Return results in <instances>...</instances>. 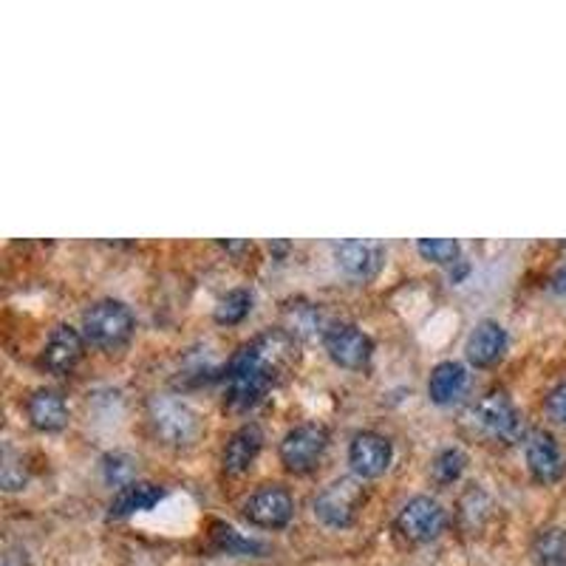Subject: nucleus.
I'll return each instance as SVG.
<instances>
[{
    "label": "nucleus",
    "mask_w": 566,
    "mask_h": 566,
    "mask_svg": "<svg viewBox=\"0 0 566 566\" xmlns=\"http://www.w3.org/2000/svg\"><path fill=\"white\" fill-rule=\"evenodd\" d=\"M148 419L156 439L168 448H190L201 437V419L185 399L161 394L148 402Z\"/></svg>",
    "instance_id": "1"
},
{
    "label": "nucleus",
    "mask_w": 566,
    "mask_h": 566,
    "mask_svg": "<svg viewBox=\"0 0 566 566\" xmlns=\"http://www.w3.org/2000/svg\"><path fill=\"white\" fill-rule=\"evenodd\" d=\"M470 431L488 442H515L522 437V413L504 391H490L464 413Z\"/></svg>",
    "instance_id": "2"
},
{
    "label": "nucleus",
    "mask_w": 566,
    "mask_h": 566,
    "mask_svg": "<svg viewBox=\"0 0 566 566\" xmlns=\"http://www.w3.org/2000/svg\"><path fill=\"white\" fill-rule=\"evenodd\" d=\"M136 328L134 312L123 301L105 297L83 312V337L97 348H119L130 340Z\"/></svg>",
    "instance_id": "3"
},
{
    "label": "nucleus",
    "mask_w": 566,
    "mask_h": 566,
    "mask_svg": "<svg viewBox=\"0 0 566 566\" xmlns=\"http://www.w3.org/2000/svg\"><path fill=\"white\" fill-rule=\"evenodd\" d=\"M363 504H366V488L363 479L357 476H343L335 479L332 484L321 490L312 502L317 522L326 524L332 530H346L357 522Z\"/></svg>",
    "instance_id": "4"
},
{
    "label": "nucleus",
    "mask_w": 566,
    "mask_h": 566,
    "mask_svg": "<svg viewBox=\"0 0 566 566\" xmlns=\"http://www.w3.org/2000/svg\"><path fill=\"white\" fill-rule=\"evenodd\" d=\"M232 357H239L241 363L264 371L272 382H277L283 374L295 366L297 343L295 335H290L286 328H270V332L258 335L252 343H247L244 348H239Z\"/></svg>",
    "instance_id": "5"
},
{
    "label": "nucleus",
    "mask_w": 566,
    "mask_h": 566,
    "mask_svg": "<svg viewBox=\"0 0 566 566\" xmlns=\"http://www.w3.org/2000/svg\"><path fill=\"white\" fill-rule=\"evenodd\" d=\"M328 448V431L317 422H303L295 424L286 437L281 439L277 457L281 464L295 476H306L321 464L323 453Z\"/></svg>",
    "instance_id": "6"
},
{
    "label": "nucleus",
    "mask_w": 566,
    "mask_h": 566,
    "mask_svg": "<svg viewBox=\"0 0 566 566\" xmlns=\"http://www.w3.org/2000/svg\"><path fill=\"white\" fill-rule=\"evenodd\" d=\"M397 533L411 544H431L448 527V510L431 495H413L397 513Z\"/></svg>",
    "instance_id": "7"
},
{
    "label": "nucleus",
    "mask_w": 566,
    "mask_h": 566,
    "mask_svg": "<svg viewBox=\"0 0 566 566\" xmlns=\"http://www.w3.org/2000/svg\"><path fill=\"white\" fill-rule=\"evenodd\" d=\"M323 348L332 363L346 371H363L374 357V340L354 323H332L323 332Z\"/></svg>",
    "instance_id": "8"
},
{
    "label": "nucleus",
    "mask_w": 566,
    "mask_h": 566,
    "mask_svg": "<svg viewBox=\"0 0 566 566\" xmlns=\"http://www.w3.org/2000/svg\"><path fill=\"white\" fill-rule=\"evenodd\" d=\"M295 515V499L281 484H264L244 502V518L258 530H283Z\"/></svg>",
    "instance_id": "9"
},
{
    "label": "nucleus",
    "mask_w": 566,
    "mask_h": 566,
    "mask_svg": "<svg viewBox=\"0 0 566 566\" xmlns=\"http://www.w3.org/2000/svg\"><path fill=\"white\" fill-rule=\"evenodd\" d=\"M394 459L391 439L382 437L377 431H360L354 433L352 444H348V464H352L354 476L368 482V479H380Z\"/></svg>",
    "instance_id": "10"
},
{
    "label": "nucleus",
    "mask_w": 566,
    "mask_h": 566,
    "mask_svg": "<svg viewBox=\"0 0 566 566\" xmlns=\"http://www.w3.org/2000/svg\"><path fill=\"white\" fill-rule=\"evenodd\" d=\"M524 459H527L530 476L538 484H555L566 473V457L549 431H530L524 442Z\"/></svg>",
    "instance_id": "11"
},
{
    "label": "nucleus",
    "mask_w": 566,
    "mask_h": 566,
    "mask_svg": "<svg viewBox=\"0 0 566 566\" xmlns=\"http://www.w3.org/2000/svg\"><path fill=\"white\" fill-rule=\"evenodd\" d=\"M227 382H230V388H227V406L232 411H250L275 386L264 371L247 366L239 357H232L230 366H227Z\"/></svg>",
    "instance_id": "12"
},
{
    "label": "nucleus",
    "mask_w": 566,
    "mask_h": 566,
    "mask_svg": "<svg viewBox=\"0 0 566 566\" xmlns=\"http://www.w3.org/2000/svg\"><path fill=\"white\" fill-rule=\"evenodd\" d=\"M85 354V337L77 328L71 326H54L49 340H45L43 354H40V366L49 374H69L74 371Z\"/></svg>",
    "instance_id": "13"
},
{
    "label": "nucleus",
    "mask_w": 566,
    "mask_h": 566,
    "mask_svg": "<svg viewBox=\"0 0 566 566\" xmlns=\"http://www.w3.org/2000/svg\"><path fill=\"white\" fill-rule=\"evenodd\" d=\"M510 337L499 321H482L470 332L468 343H464V354L468 363L476 368H493L504 360L507 354Z\"/></svg>",
    "instance_id": "14"
},
{
    "label": "nucleus",
    "mask_w": 566,
    "mask_h": 566,
    "mask_svg": "<svg viewBox=\"0 0 566 566\" xmlns=\"http://www.w3.org/2000/svg\"><path fill=\"white\" fill-rule=\"evenodd\" d=\"M335 261L348 277L368 281V277H374L380 272L382 261H386V250H382L380 241L348 239L335 247Z\"/></svg>",
    "instance_id": "15"
},
{
    "label": "nucleus",
    "mask_w": 566,
    "mask_h": 566,
    "mask_svg": "<svg viewBox=\"0 0 566 566\" xmlns=\"http://www.w3.org/2000/svg\"><path fill=\"white\" fill-rule=\"evenodd\" d=\"M261 448H264V433L255 422H247L239 431H232V437L224 444V453H221V468H224L227 476L247 473L255 464Z\"/></svg>",
    "instance_id": "16"
},
{
    "label": "nucleus",
    "mask_w": 566,
    "mask_h": 566,
    "mask_svg": "<svg viewBox=\"0 0 566 566\" xmlns=\"http://www.w3.org/2000/svg\"><path fill=\"white\" fill-rule=\"evenodd\" d=\"M27 417L34 431L60 433L69 424V406H65L63 394L54 388H38L27 399Z\"/></svg>",
    "instance_id": "17"
},
{
    "label": "nucleus",
    "mask_w": 566,
    "mask_h": 566,
    "mask_svg": "<svg viewBox=\"0 0 566 566\" xmlns=\"http://www.w3.org/2000/svg\"><path fill=\"white\" fill-rule=\"evenodd\" d=\"M470 374L462 363L444 360L433 366L431 380H428V397L433 406H453L468 394Z\"/></svg>",
    "instance_id": "18"
},
{
    "label": "nucleus",
    "mask_w": 566,
    "mask_h": 566,
    "mask_svg": "<svg viewBox=\"0 0 566 566\" xmlns=\"http://www.w3.org/2000/svg\"><path fill=\"white\" fill-rule=\"evenodd\" d=\"M165 499V488L154 482H130L125 488H119V493L114 495L111 502L108 515L111 518H128V515L142 513V510H150Z\"/></svg>",
    "instance_id": "19"
},
{
    "label": "nucleus",
    "mask_w": 566,
    "mask_h": 566,
    "mask_svg": "<svg viewBox=\"0 0 566 566\" xmlns=\"http://www.w3.org/2000/svg\"><path fill=\"white\" fill-rule=\"evenodd\" d=\"M535 566H566V530L547 527L533 538Z\"/></svg>",
    "instance_id": "20"
},
{
    "label": "nucleus",
    "mask_w": 566,
    "mask_h": 566,
    "mask_svg": "<svg viewBox=\"0 0 566 566\" xmlns=\"http://www.w3.org/2000/svg\"><path fill=\"white\" fill-rule=\"evenodd\" d=\"M464 468H468L464 451H459V448H444L431 462V476L439 488H451V484H457L462 479Z\"/></svg>",
    "instance_id": "21"
},
{
    "label": "nucleus",
    "mask_w": 566,
    "mask_h": 566,
    "mask_svg": "<svg viewBox=\"0 0 566 566\" xmlns=\"http://www.w3.org/2000/svg\"><path fill=\"white\" fill-rule=\"evenodd\" d=\"M212 538L219 544V549H224L227 555H264L266 547L255 538H244L239 530L224 527V524H212Z\"/></svg>",
    "instance_id": "22"
},
{
    "label": "nucleus",
    "mask_w": 566,
    "mask_h": 566,
    "mask_svg": "<svg viewBox=\"0 0 566 566\" xmlns=\"http://www.w3.org/2000/svg\"><path fill=\"white\" fill-rule=\"evenodd\" d=\"M252 312V295L247 290H232L216 306V323L221 326H235Z\"/></svg>",
    "instance_id": "23"
},
{
    "label": "nucleus",
    "mask_w": 566,
    "mask_h": 566,
    "mask_svg": "<svg viewBox=\"0 0 566 566\" xmlns=\"http://www.w3.org/2000/svg\"><path fill=\"white\" fill-rule=\"evenodd\" d=\"M417 252L424 258V261L442 264V266H453L462 261V247H459V241L453 239H422L417 241Z\"/></svg>",
    "instance_id": "24"
},
{
    "label": "nucleus",
    "mask_w": 566,
    "mask_h": 566,
    "mask_svg": "<svg viewBox=\"0 0 566 566\" xmlns=\"http://www.w3.org/2000/svg\"><path fill=\"white\" fill-rule=\"evenodd\" d=\"M134 459L125 457V453H111V457H105V479H108V484H114V488H125V484L136 482V468H134Z\"/></svg>",
    "instance_id": "25"
},
{
    "label": "nucleus",
    "mask_w": 566,
    "mask_h": 566,
    "mask_svg": "<svg viewBox=\"0 0 566 566\" xmlns=\"http://www.w3.org/2000/svg\"><path fill=\"white\" fill-rule=\"evenodd\" d=\"M544 411H547V417L553 419L555 424H564L566 428V380L558 382V386L547 394V399H544Z\"/></svg>",
    "instance_id": "26"
},
{
    "label": "nucleus",
    "mask_w": 566,
    "mask_h": 566,
    "mask_svg": "<svg viewBox=\"0 0 566 566\" xmlns=\"http://www.w3.org/2000/svg\"><path fill=\"white\" fill-rule=\"evenodd\" d=\"M553 290L558 292V295H566V266L553 275Z\"/></svg>",
    "instance_id": "27"
}]
</instances>
